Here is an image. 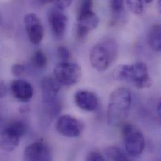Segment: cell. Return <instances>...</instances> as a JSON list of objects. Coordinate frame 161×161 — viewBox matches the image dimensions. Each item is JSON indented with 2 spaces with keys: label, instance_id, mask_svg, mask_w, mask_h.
<instances>
[{
  "label": "cell",
  "instance_id": "obj_22",
  "mask_svg": "<svg viewBox=\"0 0 161 161\" xmlns=\"http://www.w3.org/2000/svg\"><path fill=\"white\" fill-rule=\"evenodd\" d=\"M11 72L13 75L19 77L25 73V68L24 65L20 64H15L12 65L11 68Z\"/></svg>",
  "mask_w": 161,
  "mask_h": 161
},
{
  "label": "cell",
  "instance_id": "obj_1",
  "mask_svg": "<svg viewBox=\"0 0 161 161\" xmlns=\"http://www.w3.org/2000/svg\"><path fill=\"white\" fill-rule=\"evenodd\" d=\"M132 102L130 90L124 87L115 89L110 95L107 108L109 125H118L125 119Z\"/></svg>",
  "mask_w": 161,
  "mask_h": 161
},
{
  "label": "cell",
  "instance_id": "obj_11",
  "mask_svg": "<svg viewBox=\"0 0 161 161\" xmlns=\"http://www.w3.org/2000/svg\"><path fill=\"white\" fill-rule=\"evenodd\" d=\"M23 158L27 161H48L52 159L49 146L43 141H38L27 146L23 153Z\"/></svg>",
  "mask_w": 161,
  "mask_h": 161
},
{
  "label": "cell",
  "instance_id": "obj_5",
  "mask_svg": "<svg viewBox=\"0 0 161 161\" xmlns=\"http://www.w3.org/2000/svg\"><path fill=\"white\" fill-rule=\"evenodd\" d=\"M25 130V125L21 121L13 122L8 124L0 133V149L6 152L15 150Z\"/></svg>",
  "mask_w": 161,
  "mask_h": 161
},
{
  "label": "cell",
  "instance_id": "obj_27",
  "mask_svg": "<svg viewBox=\"0 0 161 161\" xmlns=\"http://www.w3.org/2000/svg\"><path fill=\"white\" fill-rule=\"evenodd\" d=\"M158 112L159 114V116H161V102H159L158 105Z\"/></svg>",
  "mask_w": 161,
  "mask_h": 161
},
{
  "label": "cell",
  "instance_id": "obj_19",
  "mask_svg": "<svg viewBox=\"0 0 161 161\" xmlns=\"http://www.w3.org/2000/svg\"><path fill=\"white\" fill-rule=\"evenodd\" d=\"M125 0H110V9L114 15H119L124 8Z\"/></svg>",
  "mask_w": 161,
  "mask_h": 161
},
{
  "label": "cell",
  "instance_id": "obj_15",
  "mask_svg": "<svg viewBox=\"0 0 161 161\" xmlns=\"http://www.w3.org/2000/svg\"><path fill=\"white\" fill-rule=\"evenodd\" d=\"M149 43L154 51H161V28L159 24H155L151 26L149 33Z\"/></svg>",
  "mask_w": 161,
  "mask_h": 161
},
{
  "label": "cell",
  "instance_id": "obj_6",
  "mask_svg": "<svg viewBox=\"0 0 161 161\" xmlns=\"http://www.w3.org/2000/svg\"><path fill=\"white\" fill-rule=\"evenodd\" d=\"M54 75L60 84L67 86L72 85L77 83L80 80L81 68L77 64L63 61L55 67Z\"/></svg>",
  "mask_w": 161,
  "mask_h": 161
},
{
  "label": "cell",
  "instance_id": "obj_26",
  "mask_svg": "<svg viewBox=\"0 0 161 161\" xmlns=\"http://www.w3.org/2000/svg\"><path fill=\"white\" fill-rule=\"evenodd\" d=\"M53 2H54V0H40V3L42 5L48 4L49 3H53Z\"/></svg>",
  "mask_w": 161,
  "mask_h": 161
},
{
  "label": "cell",
  "instance_id": "obj_4",
  "mask_svg": "<svg viewBox=\"0 0 161 161\" xmlns=\"http://www.w3.org/2000/svg\"><path fill=\"white\" fill-rule=\"evenodd\" d=\"M122 134L128 154L133 157L141 155L145 148V139L141 131L134 125L127 123L122 126Z\"/></svg>",
  "mask_w": 161,
  "mask_h": 161
},
{
  "label": "cell",
  "instance_id": "obj_2",
  "mask_svg": "<svg viewBox=\"0 0 161 161\" xmlns=\"http://www.w3.org/2000/svg\"><path fill=\"white\" fill-rule=\"evenodd\" d=\"M112 75L115 80L132 82L139 89L148 88L153 83L147 67L142 62L119 65L115 69Z\"/></svg>",
  "mask_w": 161,
  "mask_h": 161
},
{
  "label": "cell",
  "instance_id": "obj_18",
  "mask_svg": "<svg viewBox=\"0 0 161 161\" xmlns=\"http://www.w3.org/2000/svg\"><path fill=\"white\" fill-rule=\"evenodd\" d=\"M128 9L134 14L140 15L144 11L142 0H125Z\"/></svg>",
  "mask_w": 161,
  "mask_h": 161
},
{
  "label": "cell",
  "instance_id": "obj_8",
  "mask_svg": "<svg viewBox=\"0 0 161 161\" xmlns=\"http://www.w3.org/2000/svg\"><path fill=\"white\" fill-rule=\"evenodd\" d=\"M48 23L53 35L57 39H62L66 32L68 19L63 9L55 7L48 13Z\"/></svg>",
  "mask_w": 161,
  "mask_h": 161
},
{
  "label": "cell",
  "instance_id": "obj_7",
  "mask_svg": "<svg viewBox=\"0 0 161 161\" xmlns=\"http://www.w3.org/2000/svg\"><path fill=\"white\" fill-rule=\"evenodd\" d=\"M57 131L64 137L74 138L79 137L83 130V125L74 117L65 115L60 117L56 124Z\"/></svg>",
  "mask_w": 161,
  "mask_h": 161
},
{
  "label": "cell",
  "instance_id": "obj_16",
  "mask_svg": "<svg viewBox=\"0 0 161 161\" xmlns=\"http://www.w3.org/2000/svg\"><path fill=\"white\" fill-rule=\"evenodd\" d=\"M105 155L108 160L114 161H129L128 157L119 147L109 146L105 150Z\"/></svg>",
  "mask_w": 161,
  "mask_h": 161
},
{
  "label": "cell",
  "instance_id": "obj_20",
  "mask_svg": "<svg viewBox=\"0 0 161 161\" xmlns=\"http://www.w3.org/2000/svg\"><path fill=\"white\" fill-rule=\"evenodd\" d=\"M93 10L92 0H80L78 9V14L87 13Z\"/></svg>",
  "mask_w": 161,
  "mask_h": 161
},
{
  "label": "cell",
  "instance_id": "obj_17",
  "mask_svg": "<svg viewBox=\"0 0 161 161\" xmlns=\"http://www.w3.org/2000/svg\"><path fill=\"white\" fill-rule=\"evenodd\" d=\"M31 60L33 67L38 70L44 69L48 64V59L45 53L40 50H38L34 52Z\"/></svg>",
  "mask_w": 161,
  "mask_h": 161
},
{
  "label": "cell",
  "instance_id": "obj_13",
  "mask_svg": "<svg viewBox=\"0 0 161 161\" xmlns=\"http://www.w3.org/2000/svg\"><path fill=\"white\" fill-rule=\"evenodd\" d=\"M75 102L82 110L94 111L98 106V98L97 95L87 90H81L75 95Z\"/></svg>",
  "mask_w": 161,
  "mask_h": 161
},
{
  "label": "cell",
  "instance_id": "obj_14",
  "mask_svg": "<svg viewBox=\"0 0 161 161\" xmlns=\"http://www.w3.org/2000/svg\"><path fill=\"white\" fill-rule=\"evenodd\" d=\"M11 91L13 97L21 102L29 101L33 96L31 85L24 80H15L11 83Z\"/></svg>",
  "mask_w": 161,
  "mask_h": 161
},
{
  "label": "cell",
  "instance_id": "obj_28",
  "mask_svg": "<svg viewBox=\"0 0 161 161\" xmlns=\"http://www.w3.org/2000/svg\"><path fill=\"white\" fill-rule=\"evenodd\" d=\"M153 1V0H144V1H145L146 3H147V4L151 3Z\"/></svg>",
  "mask_w": 161,
  "mask_h": 161
},
{
  "label": "cell",
  "instance_id": "obj_10",
  "mask_svg": "<svg viewBox=\"0 0 161 161\" xmlns=\"http://www.w3.org/2000/svg\"><path fill=\"white\" fill-rule=\"evenodd\" d=\"M24 23L30 42L33 45L39 44L44 36L43 27L39 18L34 13L26 14Z\"/></svg>",
  "mask_w": 161,
  "mask_h": 161
},
{
  "label": "cell",
  "instance_id": "obj_23",
  "mask_svg": "<svg viewBox=\"0 0 161 161\" xmlns=\"http://www.w3.org/2000/svg\"><path fill=\"white\" fill-rule=\"evenodd\" d=\"M86 160L88 161H104L105 159L100 152L97 151H93L89 153Z\"/></svg>",
  "mask_w": 161,
  "mask_h": 161
},
{
  "label": "cell",
  "instance_id": "obj_24",
  "mask_svg": "<svg viewBox=\"0 0 161 161\" xmlns=\"http://www.w3.org/2000/svg\"><path fill=\"white\" fill-rule=\"evenodd\" d=\"M72 0H54V3L55 4V7L64 9L68 7H69L72 4Z\"/></svg>",
  "mask_w": 161,
  "mask_h": 161
},
{
  "label": "cell",
  "instance_id": "obj_25",
  "mask_svg": "<svg viewBox=\"0 0 161 161\" xmlns=\"http://www.w3.org/2000/svg\"><path fill=\"white\" fill-rule=\"evenodd\" d=\"M6 94V86L3 81H0V98L4 97Z\"/></svg>",
  "mask_w": 161,
  "mask_h": 161
},
{
  "label": "cell",
  "instance_id": "obj_12",
  "mask_svg": "<svg viewBox=\"0 0 161 161\" xmlns=\"http://www.w3.org/2000/svg\"><path fill=\"white\" fill-rule=\"evenodd\" d=\"M60 83L55 77H46L41 82L42 99L45 104L55 102L60 90Z\"/></svg>",
  "mask_w": 161,
  "mask_h": 161
},
{
  "label": "cell",
  "instance_id": "obj_3",
  "mask_svg": "<svg viewBox=\"0 0 161 161\" xmlns=\"http://www.w3.org/2000/svg\"><path fill=\"white\" fill-rule=\"evenodd\" d=\"M117 52V45L111 40L95 45L90 53V62L92 67L98 72L107 70L114 61Z\"/></svg>",
  "mask_w": 161,
  "mask_h": 161
},
{
  "label": "cell",
  "instance_id": "obj_21",
  "mask_svg": "<svg viewBox=\"0 0 161 161\" xmlns=\"http://www.w3.org/2000/svg\"><path fill=\"white\" fill-rule=\"evenodd\" d=\"M58 57L63 61H69L72 58V53L70 50L66 47L61 45L57 49Z\"/></svg>",
  "mask_w": 161,
  "mask_h": 161
},
{
  "label": "cell",
  "instance_id": "obj_9",
  "mask_svg": "<svg viewBox=\"0 0 161 161\" xmlns=\"http://www.w3.org/2000/svg\"><path fill=\"white\" fill-rule=\"evenodd\" d=\"M98 23L99 18L93 10L78 14L76 25L77 38L80 40L85 39L92 30L98 26Z\"/></svg>",
  "mask_w": 161,
  "mask_h": 161
}]
</instances>
